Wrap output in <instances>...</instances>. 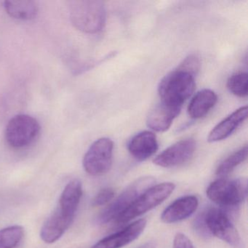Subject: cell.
Here are the masks:
<instances>
[{"mask_svg":"<svg viewBox=\"0 0 248 248\" xmlns=\"http://www.w3.org/2000/svg\"><path fill=\"white\" fill-rule=\"evenodd\" d=\"M69 17L75 28L86 34L102 31L107 21L105 5L98 0H74L69 2Z\"/></svg>","mask_w":248,"mask_h":248,"instance_id":"1","label":"cell"},{"mask_svg":"<svg viewBox=\"0 0 248 248\" xmlns=\"http://www.w3.org/2000/svg\"><path fill=\"white\" fill-rule=\"evenodd\" d=\"M195 77L179 68L167 75L158 87L161 101L182 107L195 89Z\"/></svg>","mask_w":248,"mask_h":248,"instance_id":"2","label":"cell"},{"mask_svg":"<svg viewBox=\"0 0 248 248\" xmlns=\"http://www.w3.org/2000/svg\"><path fill=\"white\" fill-rule=\"evenodd\" d=\"M175 188V184L170 182L149 187L116 219V223L118 225L124 224L152 210L167 200Z\"/></svg>","mask_w":248,"mask_h":248,"instance_id":"3","label":"cell"},{"mask_svg":"<svg viewBox=\"0 0 248 248\" xmlns=\"http://www.w3.org/2000/svg\"><path fill=\"white\" fill-rule=\"evenodd\" d=\"M211 201L223 207H236L246 200L248 181L245 178H220L210 184L206 191Z\"/></svg>","mask_w":248,"mask_h":248,"instance_id":"4","label":"cell"},{"mask_svg":"<svg viewBox=\"0 0 248 248\" xmlns=\"http://www.w3.org/2000/svg\"><path fill=\"white\" fill-rule=\"evenodd\" d=\"M39 122L28 114L13 117L5 128V140L14 149H23L31 145L40 133Z\"/></svg>","mask_w":248,"mask_h":248,"instance_id":"5","label":"cell"},{"mask_svg":"<svg viewBox=\"0 0 248 248\" xmlns=\"http://www.w3.org/2000/svg\"><path fill=\"white\" fill-rule=\"evenodd\" d=\"M155 181V178L152 177H142L133 181L107 208L104 209L98 217V223L106 224L111 220H116L142 193L152 186Z\"/></svg>","mask_w":248,"mask_h":248,"instance_id":"6","label":"cell"},{"mask_svg":"<svg viewBox=\"0 0 248 248\" xmlns=\"http://www.w3.org/2000/svg\"><path fill=\"white\" fill-rule=\"evenodd\" d=\"M114 143L108 138L95 140L87 151L83 158L85 170L93 176L104 175L112 165Z\"/></svg>","mask_w":248,"mask_h":248,"instance_id":"7","label":"cell"},{"mask_svg":"<svg viewBox=\"0 0 248 248\" xmlns=\"http://www.w3.org/2000/svg\"><path fill=\"white\" fill-rule=\"evenodd\" d=\"M204 220L210 234L214 235L233 248H243L242 239L226 213L217 208L204 212Z\"/></svg>","mask_w":248,"mask_h":248,"instance_id":"8","label":"cell"},{"mask_svg":"<svg viewBox=\"0 0 248 248\" xmlns=\"http://www.w3.org/2000/svg\"><path fill=\"white\" fill-rule=\"evenodd\" d=\"M196 150V142L186 139L174 143L154 159V163L162 168H173L188 162Z\"/></svg>","mask_w":248,"mask_h":248,"instance_id":"9","label":"cell"},{"mask_svg":"<svg viewBox=\"0 0 248 248\" xmlns=\"http://www.w3.org/2000/svg\"><path fill=\"white\" fill-rule=\"evenodd\" d=\"M146 219L136 220L126 226L123 230L119 231L101 239L91 248H122L136 240L146 226Z\"/></svg>","mask_w":248,"mask_h":248,"instance_id":"10","label":"cell"},{"mask_svg":"<svg viewBox=\"0 0 248 248\" xmlns=\"http://www.w3.org/2000/svg\"><path fill=\"white\" fill-rule=\"evenodd\" d=\"M74 218L75 216L65 213L57 207L42 227L40 231L41 239L48 244L59 240L69 229Z\"/></svg>","mask_w":248,"mask_h":248,"instance_id":"11","label":"cell"},{"mask_svg":"<svg viewBox=\"0 0 248 248\" xmlns=\"http://www.w3.org/2000/svg\"><path fill=\"white\" fill-rule=\"evenodd\" d=\"M199 200L195 196L181 197L170 204L162 213L161 219L165 223H174L185 220L197 210Z\"/></svg>","mask_w":248,"mask_h":248,"instance_id":"12","label":"cell"},{"mask_svg":"<svg viewBox=\"0 0 248 248\" xmlns=\"http://www.w3.org/2000/svg\"><path fill=\"white\" fill-rule=\"evenodd\" d=\"M181 108L161 101L149 112L146 120L148 127L156 132L167 131L181 112Z\"/></svg>","mask_w":248,"mask_h":248,"instance_id":"13","label":"cell"},{"mask_svg":"<svg viewBox=\"0 0 248 248\" xmlns=\"http://www.w3.org/2000/svg\"><path fill=\"white\" fill-rule=\"evenodd\" d=\"M248 107H241L222 120L209 133L207 141H221L229 138L248 117Z\"/></svg>","mask_w":248,"mask_h":248,"instance_id":"14","label":"cell"},{"mask_svg":"<svg viewBox=\"0 0 248 248\" xmlns=\"http://www.w3.org/2000/svg\"><path fill=\"white\" fill-rule=\"evenodd\" d=\"M127 149L135 159L139 161L146 160L157 151L156 136L152 132H140L130 140Z\"/></svg>","mask_w":248,"mask_h":248,"instance_id":"15","label":"cell"},{"mask_svg":"<svg viewBox=\"0 0 248 248\" xmlns=\"http://www.w3.org/2000/svg\"><path fill=\"white\" fill-rule=\"evenodd\" d=\"M217 101V96L214 91L202 90L191 99L188 107V115L194 120L202 118L210 112Z\"/></svg>","mask_w":248,"mask_h":248,"instance_id":"16","label":"cell"},{"mask_svg":"<svg viewBox=\"0 0 248 248\" xmlns=\"http://www.w3.org/2000/svg\"><path fill=\"white\" fill-rule=\"evenodd\" d=\"M82 196V186L78 179L72 180L65 187L59 199L58 207L68 214L75 216Z\"/></svg>","mask_w":248,"mask_h":248,"instance_id":"17","label":"cell"},{"mask_svg":"<svg viewBox=\"0 0 248 248\" xmlns=\"http://www.w3.org/2000/svg\"><path fill=\"white\" fill-rule=\"evenodd\" d=\"M4 8L10 16L21 21L34 19L39 12L37 2L31 0H7Z\"/></svg>","mask_w":248,"mask_h":248,"instance_id":"18","label":"cell"},{"mask_svg":"<svg viewBox=\"0 0 248 248\" xmlns=\"http://www.w3.org/2000/svg\"><path fill=\"white\" fill-rule=\"evenodd\" d=\"M248 153V146H245L236 152H233L218 165L216 170V174L219 176H226L229 175L236 167L246 160Z\"/></svg>","mask_w":248,"mask_h":248,"instance_id":"19","label":"cell"},{"mask_svg":"<svg viewBox=\"0 0 248 248\" xmlns=\"http://www.w3.org/2000/svg\"><path fill=\"white\" fill-rule=\"evenodd\" d=\"M24 230L20 226H12L0 230V248H15L22 240Z\"/></svg>","mask_w":248,"mask_h":248,"instance_id":"20","label":"cell"},{"mask_svg":"<svg viewBox=\"0 0 248 248\" xmlns=\"http://www.w3.org/2000/svg\"><path fill=\"white\" fill-rule=\"evenodd\" d=\"M229 91L236 96L245 98L248 94V76L246 72L233 74L227 81Z\"/></svg>","mask_w":248,"mask_h":248,"instance_id":"21","label":"cell"},{"mask_svg":"<svg viewBox=\"0 0 248 248\" xmlns=\"http://www.w3.org/2000/svg\"><path fill=\"white\" fill-rule=\"evenodd\" d=\"M200 66H201V63H200L199 56L195 54H191L183 61L178 68L186 71L196 76L200 71Z\"/></svg>","mask_w":248,"mask_h":248,"instance_id":"22","label":"cell"},{"mask_svg":"<svg viewBox=\"0 0 248 248\" xmlns=\"http://www.w3.org/2000/svg\"><path fill=\"white\" fill-rule=\"evenodd\" d=\"M114 189L111 188H102L101 191H98V194L95 195L93 200L92 204L94 207H100L108 204L114 198Z\"/></svg>","mask_w":248,"mask_h":248,"instance_id":"23","label":"cell"},{"mask_svg":"<svg viewBox=\"0 0 248 248\" xmlns=\"http://www.w3.org/2000/svg\"><path fill=\"white\" fill-rule=\"evenodd\" d=\"M173 248H196L191 241L182 233L175 235L173 241Z\"/></svg>","mask_w":248,"mask_h":248,"instance_id":"24","label":"cell"},{"mask_svg":"<svg viewBox=\"0 0 248 248\" xmlns=\"http://www.w3.org/2000/svg\"><path fill=\"white\" fill-rule=\"evenodd\" d=\"M194 226V229H195V230L197 231L199 234L202 236H205V237H208L210 236V233L209 232L207 226H206L205 223H204V213L200 214L196 218Z\"/></svg>","mask_w":248,"mask_h":248,"instance_id":"25","label":"cell"}]
</instances>
